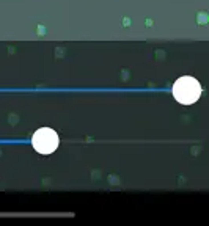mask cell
I'll list each match as a JSON object with an SVG mask.
<instances>
[{"label": "cell", "instance_id": "cell-1", "mask_svg": "<svg viewBox=\"0 0 209 226\" xmlns=\"http://www.w3.org/2000/svg\"><path fill=\"white\" fill-rule=\"evenodd\" d=\"M201 85L196 78L193 77H181L174 82L173 85V96L178 102L184 104V105H190V104L196 102L201 96Z\"/></svg>", "mask_w": 209, "mask_h": 226}, {"label": "cell", "instance_id": "cell-2", "mask_svg": "<svg viewBox=\"0 0 209 226\" xmlns=\"http://www.w3.org/2000/svg\"><path fill=\"white\" fill-rule=\"evenodd\" d=\"M33 148L36 152L39 154H52L58 148L60 138H58L57 132L51 127H41L33 134L32 138Z\"/></svg>", "mask_w": 209, "mask_h": 226}]
</instances>
